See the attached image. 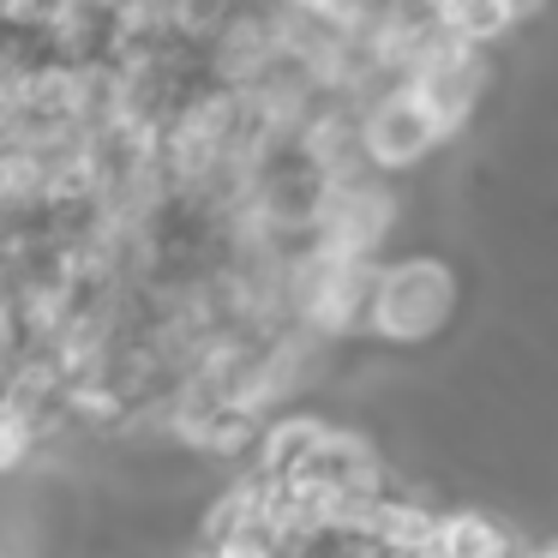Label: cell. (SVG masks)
<instances>
[{"instance_id": "6da1fadb", "label": "cell", "mask_w": 558, "mask_h": 558, "mask_svg": "<svg viewBox=\"0 0 558 558\" xmlns=\"http://www.w3.org/2000/svg\"><path fill=\"white\" fill-rule=\"evenodd\" d=\"M462 313V270L445 253H409L390 258L373 294V318L366 337L385 349H433Z\"/></svg>"}, {"instance_id": "7a4b0ae2", "label": "cell", "mask_w": 558, "mask_h": 558, "mask_svg": "<svg viewBox=\"0 0 558 558\" xmlns=\"http://www.w3.org/2000/svg\"><path fill=\"white\" fill-rule=\"evenodd\" d=\"M445 138H450L445 121H438L433 102H426L409 78H397V85L373 90V97L361 102V150H366V169L373 174L414 169V162L433 157Z\"/></svg>"}, {"instance_id": "3957f363", "label": "cell", "mask_w": 558, "mask_h": 558, "mask_svg": "<svg viewBox=\"0 0 558 558\" xmlns=\"http://www.w3.org/2000/svg\"><path fill=\"white\" fill-rule=\"evenodd\" d=\"M390 229H397V193L366 169V174H349V181H330L313 241L325 246V253L373 258L378 265V246H385Z\"/></svg>"}, {"instance_id": "277c9868", "label": "cell", "mask_w": 558, "mask_h": 558, "mask_svg": "<svg viewBox=\"0 0 558 558\" xmlns=\"http://www.w3.org/2000/svg\"><path fill=\"white\" fill-rule=\"evenodd\" d=\"M438 522H445V510H433V498L421 486L390 481L373 510V546H385L390 558H433Z\"/></svg>"}, {"instance_id": "5b68a950", "label": "cell", "mask_w": 558, "mask_h": 558, "mask_svg": "<svg viewBox=\"0 0 558 558\" xmlns=\"http://www.w3.org/2000/svg\"><path fill=\"white\" fill-rule=\"evenodd\" d=\"M433 558H534V553H529V541L517 534L510 517L481 510V505H457L438 522Z\"/></svg>"}, {"instance_id": "8992f818", "label": "cell", "mask_w": 558, "mask_h": 558, "mask_svg": "<svg viewBox=\"0 0 558 558\" xmlns=\"http://www.w3.org/2000/svg\"><path fill=\"white\" fill-rule=\"evenodd\" d=\"M325 433H330L325 414H301V409L270 414L265 445H258V457H253V474L258 481H294V474H306V462H313V450Z\"/></svg>"}, {"instance_id": "52a82bcc", "label": "cell", "mask_w": 558, "mask_h": 558, "mask_svg": "<svg viewBox=\"0 0 558 558\" xmlns=\"http://www.w3.org/2000/svg\"><path fill=\"white\" fill-rule=\"evenodd\" d=\"M522 19L529 13H522V7H505V0H445V7H438V25L457 43H469V49H493V43L510 37Z\"/></svg>"}, {"instance_id": "ba28073f", "label": "cell", "mask_w": 558, "mask_h": 558, "mask_svg": "<svg viewBox=\"0 0 558 558\" xmlns=\"http://www.w3.org/2000/svg\"><path fill=\"white\" fill-rule=\"evenodd\" d=\"M265 414H246V409H229L222 402L217 414H210V426H205V438H198V450L205 457H217V462H234V457H258V445H265Z\"/></svg>"}, {"instance_id": "9c48e42d", "label": "cell", "mask_w": 558, "mask_h": 558, "mask_svg": "<svg viewBox=\"0 0 558 558\" xmlns=\"http://www.w3.org/2000/svg\"><path fill=\"white\" fill-rule=\"evenodd\" d=\"M534 558H558V541H546V546H534Z\"/></svg>"}]
</instances>
